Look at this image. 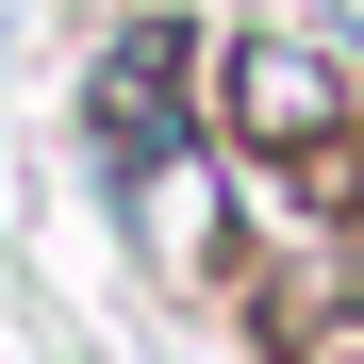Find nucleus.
Masks as SVG:
<instances>
[{
  "mask_svg": "<svg viewBox=\"0 0 364 364\" xmlns=\"http://www.w3.org/2000/svg\"><path fill=\"white\" fill-rule=\"evenodd\" d=\"M232 116H249V133H315V116H331V67H315V50H232Z\"/></svg>",
  "mask_w": 364,
  "mask_h": 364,
  "instance_id": "obj_1",
  "label": "nucleus"
}]
</instances>
